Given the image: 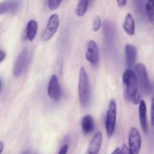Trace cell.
I'll list each match as a JSON object with an SVG mask.
<instances>
[{"mask_svg":"<svg viewBox=\"0 0 154 154\" xmlns=\"http://www.w3.org/2000/svg\"><path fill=\"white\" fill-rule=\"evenodd\" d=\"M138 113H139V121L141 129L144 133H147V132H148V123H147V105L144 100L140 101Z\"/></svg>","mask_w":154,"mask_h":154,"instance_id":"4fadbf2b","label":"cell"},{"mask_svg":"<svg viewBox=\"0 0 154 154\" xmlns=\"http://www.w3.org/2000/svg\"><path fill=\"white\" fill-rule=\"evenodd\" d=\"M102 144V134L101 132H98L93 135V138L90 141L86 154H99Z\"/></svg>","mask_w":154,"mask_h":154,"instance_id":"7c38bea8","label":"cell"},{"mask_svg":"<svg viewBox=\"0 0 154 154\" xmlns=\"http://www.w3.org/2000/svg\"><path fill=\"white\" fill-rule=\"evenodd\" d=\"M123 28L129 35H133L135 32V23L133 16L130 13L127 14L125 17Z\"/></svg>","mask_w":154,"mask_h":154,"instance_id":"9a60e30c","label":"cell"},{"mask_svg":"<svg viewBox=\"0 0 154 154\" xmlns=\"http://www.w3.org/2000/svg\"><path fill=\"white\" fill-rule=\"evenodd\" d=\"M135 75L138 80V86L140 87L142 92L145 94H148L151 92L152 87L149 79L146 66L143 63H138L135 66Z\"/></svg>","mask_w":154,"mask_h":154,"instance_id":"277c9868","label":"cell"},{"mask_svg":"<svg viewBox=\"0 0 154 154\" xmlns=\"http://www.w3.org/2000/svg\"><path fill=\"white\" fill-rule=\"evenodd\" d=\"M145 10L147 18L150 23L154 22V0H148L146 2Z\"/></svg>","mask_w":154,"mask_h":154,"instance_id":"e0dca14e","label":"cell"},{"mask_svg":"<svg viewBox=\"0 0 154 154\" xmlns=\"http://www.w3.org/2000/svg\"><path fill=\"white\" fill-rule=\"evenodd\" d=\"M120 149L119 148V147H117V148H116L115 150L113 151V153L111 154H120Z\"/></svg>","mask_w":154,"mask_h":154,"instance_id":"484cf974","label":"cell"},{"mask_svg":"<svg viewBox=\"0 0 154 154\" xmlns=\"http://www.w3.org/2000/svg\"><path fill=\"white\" fill-rule=\"evenodd\" d=\"M120 154H132V152L129 150V147L126 145V144H123L122 146V148L120 149Z\"/></svg>","mask_w":154,"mask_h":154,"instance_id":"7402d4cb","label":"cell"},{"mask_svg":"<svg viewBox=\"0 0 154 154\" xmlns=\"http://www.w3.org/2000/svg\"><path fill=\"white\" fill-rule=\"evenodd\" d=\"M23 154H29V152H25V153H23Z\"/></svg>","mask_w":154,"mask_h":154,"instance_id":"f1b7e54d","label":"cell"},{"mask_svg":"<svg viewBox=\"0 0 154 154\" xmlns=\"http://www.w3.org/2000/svg\"><path fill=\"white\" fill-rule=\"evenodd\" d=\"M38 32V23L35 20L29 21L26 26V38L29 42H32Z\"/></svg>","mask_w":154,"mask_h":154,"instance_id":"2e32d148","label":"cell"},{"mask_svg":"<svg viewBox=\"0 0 154 154\" xmlns=\"http://www.w3.org/2000/svg\"><path fill=\"white\" fill-rule=\"evenodd\" d=\"M5 57H6L5 52L2 51V50H0V63H2V62L5 59Z\"/></svg>","mask_w":154,"mask_h":154,"instance_id":"d4e9b609","label":"cell"},{"mask_svg":"<svg viewBox=\"0 0 154 154\" xmlns=\"http://www.w3.org/2000/svg\"><path fill=\"white\" fill-rule=\"evenodd\" d=\"M2 89V80L0 79V92H1Z\"/></svg>","mask_w":154,"mask_h":154,"instance_id":"83f0119b","label":"cell"},{"mask_svg":"<svg viewBox=\"0 0 154 154\" xmlns=\"http://www.w3.org/2000/svg\"><path fill=\"white\" fill-rule=\"evenodd\" d=\"M78 95H79L80 102L81 105L84 107L89 105L90 102V98H91L90 80H89L87 71L84 67H81L79 72Z\"/></svg>","mask_w":154,"mask_h":154,"instance_id":"7a4b0ae2","label":"cell"},{"mask_svg":"<svg viewBox=\"0 0 154 154\" xmlns=\"http://www.w3.org/2000/svg\"><path fill=\"white\" fill-rule=\"evenodd\" d=\"M30 60V51L28 48H24L18 56L13 68L14 77L19 78L23 75L28 66Z\"/></svg>","mask_w":154,"mask_h":154,"instance_id":"5b68a950","label":"cell"},{"mask_svg":"<svg viewBox=\"0 0 154 154\" xmlns=\"http://www.w3.org/2000/svg\"><path fill=\"white\" fill-rule=\"evenodd\" d=\"M60 26V17L58 14H54L50 17L46 26L42 34V40L45 42L51 40L57 32Z\"/></svg>","mask_w":154,"mask_h":154,"instance_id":"8992f818","label":"cell"},{"mask_svg":"<svg viewBox=\"0 0 154 154\" xmlns=\"http://www.w3.org/2000/svg\"><path fill=\"white\" fill-rule=\"evenodd\" d=\"M68 149H69L68 145L67 144H65V145H63V147H61V149H60V151H59L58 154H67Z\"/></svg>","mask_w":154,"mask_h":154,"instance_id":"603a6c76","label":"cell"},{"mask_svg":"<svg viewBox=\"0 0 154 154\" xmlns=\"http://www.w3.org/2000/svg\"><path fill=\"white\" fill-rule=\"evenodd\" d=\"M129 149L132 154H139L142 144L141 135L137 128H131L128 136Z\"/></svg>","mask_w":154,"mask_h":154,"instance_id":"52a82bcc","label":"cell"},{"mask_svg":"<svg viewBox=\"0 0 154 154\" xmlns=\"http://www.w3.org/2000/svg\"><path fill=\"white\" fill-rule=\"evenodd\" d=\"M117 121V104L114 99H111L108 104L105 117V131L108 138H111L115 131Z\"/></svg>","mask_w":154,"mask_h":154,"instance_id":"3957f363","label":"cell"},{"mask_svg":"<svg viewBox=\"0 0 154 154\" xmlns=\"http://www.w3.org/2000/svg\"><path fill=\"white\" fill-rule=\"evenodd\" d=\"M61 2L62 1H59V0H49V1L48 2V8H49L51 11L57 10V9L60 7Z\"/></svg>","mask_w":154,"mask_h":154,"instance_id":"ffe728a7","label":"cell"},{"mask_svg":"<svg viewBox=\"0 0 154 154\" xmlns=\"http://www.w3.org/2000/svg\"><path fill=\"white\" fill-rule=\"evenodd\" d=\"M81 129L82 132L85 135L92 133L95 129V123L93 117L91 115L84 116L81 122Z\"/></svg>","mask_w":154,"mask_h":154,"instance_id":"5bb4252c","label":"cell"},{"mask_svg":"<svg viewBox=\"0 0 154 154\" xmlns=\"http://www.w3.org/2000/svg\"><path fill=\"white\" fill-rule=\"evenodd\" d=\"M117 5H118V6L123 8L126 5V4H127V1H126V0H117Z\"/></svg>","mask_w":154,"mask_h":154,"instance_id":"cb8c5ba5","label":"cell"},{"mask_svg":"<svg viewBox=\"0 0 154 154\" xmlns=\"http://www.w3.org/2000/svg\"><path fill=\"white\" fill-rule=\"evenodd\" d=\"M86 59L93 66H96L99 64V60H100L99 49L97 43L95 41H89L87 43Z\"/></svg>","mask_w":154,"mask_h":154,"instance_id":"ba28073f","label":"cell"},{"mask_svg":"<svg viewBox=\"0 0 154 154\" xmlns=\"http://www.w3.org/2000/svg\"><path fill=\"white\" fill-rule=\"evenodd\" d=\"M125 60L128 67L131 68L135 65L138 57V51L135 45L127 44L125 46Z\"/></svg>","mask_w":154,"mask_h":154,"instance_id":"30bf717a","label":"cell"},{"mask_svg":"<svg viewBox=\"0 0 154 154\" xmlns=\"http://www.w3.org/2000/svg\"><path fill=\"white\" fill-rule=\"evenodd\" d=\"M48 95L51 99L59 101L62 96V90L57 75H54L50 79L48 87Z\"/></svg>","mask_w":154,"mask_h":154,"instance_id":"9c48e42d","label":"cell"},{"mask_svg":"<svg viewBox=\"0 0 154 154\" xmlns=\"http://www.w3.org/2000/svg\"><path fill=\"white\" fill-rule=\"evenodd\" d=\"M20 1H4L0 2V15L5 14L15 13L20 8Z\"/></svg>","mask_w":154,"mask_h":154,"instance_id":"8fae6325","label":"cell"},{"mask_svg":"<svg viewBox=\"0 0 154 154\" xmlns=\"http://www.w3.org/2000/svg\"><path fill=\"white\" fill-rule=\"evenodd\" d=\"M102 27V20L99 15L94 17L93 20V30L94 32H98Z\"/></svg>","mask_w":154,"mask_h":154,"instance_id":"d6986e66","label":"cell"},{"mask_svg":"<svg viewBox=\"0 0 154 154\" xmlns=\"http://www.w3.org/2000/svg\"><path fill=\"white\" fill-rule=\"evenodd\" d=\"M126 97L134 105H138L141 101V96L138 90V83L136 75L132 69H128L123 75Z\"/></svg>","mask_w":154,"mask_h":154,"instance_id":"6da1fadb","label":"cell"},{"mask_svg":"<svg viewBox=\"0 0 154 154\" xmlns=\"http://www.w3.org/2000/svg\"><path fill=\"white\" fill-rule=\"evenodd\" d=\"M150 119H151V125L154 126V95L151 100V106H150Z\"/></svg>","mask_w":154,"mask_h":154,"instance_id":"44dd1931","label":"cell"},{"mask_svg":"<svg viewBox=\"0 0 154 154\" xmlns=\"http://www.w3.org/2000/svg\"><path fill=\"white\" fill-rule=\"evenodd\" d=\"M88 1H84V0H81L78 2L76 8V14L78 17H83L85 14L86 11L88 8Z\"/></svg>","mask_w":154,"mask_h":154,"instance_id":"ac0fdd59","label":"cell"},{"mask_svg":"<svg viewBox=\"0 0 154 154\" xmlns=\"http://www.w3.org/2000/svg\"><path fill=\"white\" fill-rule=\"evenodd\" d=\"M3 148H4V144H3L2 141H0V154L2 153Z\"/></svg>","mask_w":154,"mask_h":154,"instance_id":"4316f807","label":"cell"}]
</instances>
